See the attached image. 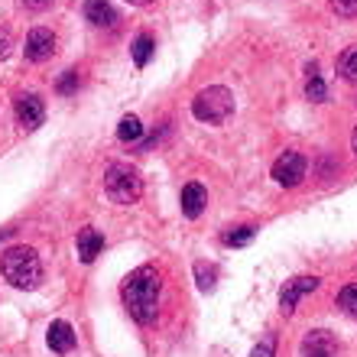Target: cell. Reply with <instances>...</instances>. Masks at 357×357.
I'll return each mask as SVG.
<instances>
[{
	"instance_id": "obj_8",
	"label": "cell",
	"mask_w": 357,
	"mask_h": 357,
	"mask_svg": "<svg viewBox=\"0 0 357 357\" xmlns=\"http://www.w3.org/2000/svg\"><path fill=\"white\" fill-rule=\"evenodd\" d=\"M26 59L29 62H46V59H52V52H56V33L52 29H33L26 36Z\"/></svg>"
},
{
	"instance_id": "obj_5",
	"label": "cell",
	"mask_w": 357,
	"mask_h": 357,
	"mask_svg": "<svg viewBox=\"0 0 357 357\" xmlns=\"http://www.w3.org/2000/svg\"><path fill=\"white\" fill-rule=\"evenodd\" d=\"M305 169H309L305 156L296 153V150H289V153H282L280 160L273 162V178H276L280 185H286V188H296L302 178H305Z\"/></svg>"
},
{
	"instance_id": "obj_24",
	"label": "cell",
	"mask_w": 357,
	"mask_h": 357,
	"mask_svg": "<svg viewBox=\"0 0 357 357\" xmlns=\"http://www.w3.org/2000/svg\"><path fill=\"white\" fill-rule=\"evenodd\" d=\"M10 49H13V43H10V36L7 33H0V62L10 56Z\"/></svg>"
},
{
	"instance_id": "obj_3",
	"label": "cell",
	"mask_w": 357,
	"mask_h": 357,
	"mask_svg": "<svg viewBox=\"0 0 357 357\" xmlns=\"http://www.w3.org/2000/svg\"><path fill=\"white\" fill-rule=\"evenodd\" d=\"M104 192H107V198L114 205H133L143 195V178L127 162H114L104 172Z\"/></svg>"
},
{
	"instance_id": "obj_27",
	"label": "cell",
	"mask_w": 357,
	"mask_h": 357,
	"mask_svg": "<svg viewBox=\"0 0 357 357\" xmlns=\"http://www.w3.org/2000/svg\"><path fill=\"white\" fill-rule=\"evenodd\" d=\"M10 234H13V231H0V241H7Z\"/></svg>"
},
{
	"instance_id": "obj_17",
	"label": "cell",
	"mask_w": 357,
	"mask_h": 357,
	"mask_svg": "<svg viewBox=\"0 0 357 357\" xmlns=\"http://www.w3.org/2000/svg\"><path fill=\"white\" fill-rule=\"evenodd\" d=\"M338 75L344 78V82H351V85L357 82V46H348L344 52H341V59H338Z\"/></svg>"
},
{
	"instance_id": "obj_19",
	"label": "cell",
	"mask_w": 357,
	"mask_h": 357,
	"mask_svg": "<svg viewBox=\"0 0 357 357\" xmlns=\"http://www.w3.org/2000/svg\"><path fill=\"white\" fill-rule=\"evenodd\" d=\"M338 305L357 319V282H351V286H344V289L338 292Z\"/></svg>"
},
{
	"instance_id": "obj_7",
	"label": "cell",
	"mask_w": 357,
	"mask_h": 357,
	"mask_svg": "<svg viewBox=\"0 0 357 357\" xmlns=\"http://www.w3.org/2000/svg\"><path fill=\"white\" fill-rule=\"evenodd\" d=\"M319 276H296V280H289L286 286H282L280 292V309L282 315H289V312H296V305H299L302 296H309V292L319 289Z\"/></svg>"
},
{
	"instance_id": "obj_13",
	"label": "cell",
	"mask_w": 357,
	"mask_h": 357,
	"mask_svg": "<svg viewBox=\"0 0 357 357\" xmlns=\"http://www.w3.org/2000/svg\"><path fill=\"white\" fill-rule=\"evenodd\" d=\"M85 17H88V23H94V26H114V23H117V10H114L107 0H88Z\"/></svg>"
},
{
	"instance_id": "obj_4",
	"label": "cell",
	"mask_w": 357,
	"mask_h": 357,
	"mask_svg": "<svg viewBox=\"0 0 357 357\" xmlns=\"http://www.w3.org/2000/svg\"><path fill=\"white\" fill-rule=\"evenodd\" d=\"M192 114H195L202 123H225L231 114H234V94L227 91L225 85H211L205 91L195 94L192 101Z\"/></svg>"
},
{
	"instance_id": "obj_14",
	"label": "cell",
	"mask_w": 357,
	"mask_h": 357,
	"mask_svg": "<svg viewBox=\"0 0 357 357\" xmlns=\"http://www.w3.org/2000/svg\"><path fill=\"white\" fill-rule=\"evenodd\" d=\"M153 49H156V43H153V36H146V33L133 39V49H130L133 66H137V68L146 66V62H150V56H153Z\"/></svg>"
},
{
	"instance_id": "obj_23",
	"label": "cell",
	"mask_w": 357,
	"mask_h": 357,
	"mask_svg": "<svg viewBox=\"0 0 357 357\" xmlns=\"http://www.w3.org/2000/svg\"><path fill=\"white\" fill-rule=\"evenodd\" d=\"M273 351H276V338H273V335H266V338L260 341L254 351H250V357H273Z\"/></svg>"
},
{
	"instance_id": "obj_16",
	"label": "cell",
	"mask_w": 357,
	"mask_h": 357,
	"mask_svg": "<svg viewBox=\"0 0 357 357\" xmlns=\"http://www.w3.org/2000/svg\"><path fill=\"white\" fill-rule=\"evenodd\" d=\"M143 137V123L140 117H133V114H127L121 121V127H117V140L121 143H137Z\"/></svg>"
},
{
	"instance_id": "obj_11",
	"label": "cell",
	"mask_w": 357,
	"mask_h": 357,
	"mask_svg": "<svg viewBox=\"0 0 357 357\" xmlns=\"http://www.w3.org/2000/svg\"><path fill=\"white\" fill-rule=\"evenodd\" d=\"M46 341L56 354H68V351H75V328L68 321H52L46 331Z\"/></svg>"
},
{
	"instance_id": "obj_15",
	"label": "cell",
	"mask_w": 357,
	"mask_h": 357,
	"mask_svg": "<svg viewBox=\"0 0 357 357\" xmlns=\"http://www.w3.org/2000/svg\"><path fill=\"white\" fill-rule=\"evenodd\" d=\"M305 98L309 101H325L328 98V88H325V82H321V75H319V66L312 62L309 66V82H305Z\"/></svg>"
},
{
	"instance_id": "obj_25",
	"label": "cell",
	"mask_w": 357,
	"mask_h": 357,
	"mask_svg": "<svg viewBox=\"0 0 357 357\" xmlns=\"http://www.w3.org/2000/svg\"><path fill=\"white\" fill-rule=\"evenodd\" d=\"M23 3H26L29 10H46L49 3H52V0H23Z\"/></svg>"
},
{
	"instance_id": "obj_21",
	"label": "cell",
	"mask_w": 357,
	"mask_h": 357,
	"mask_svg": "<svg viewBox=\"0 0 357 357\" xmlns=\"http://www.w3.org/2000/svg\"><path fill=\"white\" fill-rule=\"evenodd\" d=\"M56 91H59V94H75V91H78V72H62V78H59Z\"/></svg>"
},
{
	"instance_id": "obj_20",
	"label": "cell",
	"mask_w": 357,
	"mask_h": 357,
	"mask_svg": "<svg viewBox=\"0 0 357 357\" xmlns=\"http://www.w3.org/2000/svg\"><path fill=\"white\" fill-rule=\"evenodd\" d=\"M195 276H198V286L205 292H211L215 289V270L211 266H205V264H195Z\"/></svg>"
},
{
	"instance_id": "obj_26",
	"label": "cell",
	"mask_w": 357,
	"mask_h": 357,
	"mask_svg": "<svg viewBox=\"0 0 357 357\" xmlns=\"http://www.w3.org/2000/svg\"><path fill=\"white\" fill-rule=\"evenodd\" d=\"M127 3H133V7H150L153 0H127Z\"/></svg>"
},
{
	"instance_id": "obj_12",
	"label": "cell",
	"mask_w": 357,
	"mask_h": 357,
	"mask_svg": "<svg viewBox=\"0 0 357 357\" xmlns=\"http://www.w3.org/2000/svg\"><path fill=\"white\" fill-rule=\"evenodd\" d=\"M182 215L185 218H198L202 211H205V205H208V192L198 182H188L185 188H182Z\"/></svg>"
},
{
	"instance_id": "obj_28",
	"label": "cell",
	"mask_w": 357,
	"mask_h": 357,
	"mask_svg": "<svg viewBox=\"0 0 357 357\" xmlns=\"http://www.w3.org/2000/svg\"><path fill=\"white\" fill-rule=\"evenodd\" d=\"M351 146H354V153H357V130H354V137H351Z\"/></svg>"
},
{
	"instance_id": "obj_10",
	"label": "cell",
	"mask_w": 357,
	"mask_h": 357,
	"mask_svg": "<svg viewBox=\"0 0 357 357\" xmlns=\"http://www.w3.org/2000/svg\"><path fill=\"white\" fill-rule=\"evenodd\" d=\"M78 244V257H82V264H94L98 254L104 250V234L101 231H94V227H82L75 237Z\"/></svg>"
},
{
	"instance_id": "obj_1",
	"label": "cell",
	"mask_w": 357,
	"mask_h": 357,
	"mask_svg": "<svg viewBox=\"0 0 357 357\" xmlns=\"http://www.w3.org/2000/svg\"><path fill=\"white\" fill-rule=\"evenodd\" d=\"M123 305L130 309V315L140 325H150L160 315V292H162V280L153 266H140L123 280Z\"/></svg>"
},
{
	"instance_id": "obj_9",
	"label": "cell",
	"mask_w": 357,
	"mask_h": 357,
	"mask_svg": "<svg viewBox=\"0 0 357 357\" xmlns=\"http://www.w3.org/2000/svg\"><path fill=\"white\" fill-rule=\"evenodd\" d=\"M302 357H338V344L331 338V331H309L302 338Z\"/></svg>"
},
{
	"instance_id": "obj_6",
	"label": "cell",
	"mask_w": 357,
	"mask_h": 357,
	"mask_svg": "<svg viewBox=\"0 0 357 357\" xmlns=\"http://www.w3.org/2000/svg\"><path fill=\"white\" fill-rule=\"evenodd\" d=\"M13 111H17V123L23 130H36L46 121V104L39 94H20L13 101Z\"/></svg>"
},
{
	"instance_id": "obj_22",
	"label": "cell",
	"mask_w": 357,
	"mask_h": 357,
	"mask_svg": "<svg viewBox=\"0 0 357 357\" xmlns=\"http://www.w3.org/2000/svg\"><path fill=\"white\" fill-rule=\"evenodd\" d=\"M331 10L338 17H357V0H331Z\"/></svg>"
},
{
	"instance_id": "obj_2",
	"label": "cell",
	"mask_w": 357,
	"mask_h": 357,
	"mask_svg": "<svg viewBox=\"0 0 357 357\" xmlns=\"http://www.w3.org/2000/svg\"><path fill=\"white\" fill-rule=\"evenodd\" d=\"M0 273L17 289H36L43 282V264H39L33 247H10L7 254L0 257Z\"/></svg>"
},
{
	"instance_id": "obj_18",
	"label": "cell",
	"mask_w": 357,
	"mask_h": 357,
	"mask_svg": "<svg viewBox=\"0 0 357 357\" xmlns=\"http://www.w3.org/2000/svg\"><path fill=\"white\" fill-rule=\"evenodd\" d=\"M257 237V227L254 225H244V227H231L225 234V244L227 247H247L250 241Z\"/></svg>"
}]
</instances>
